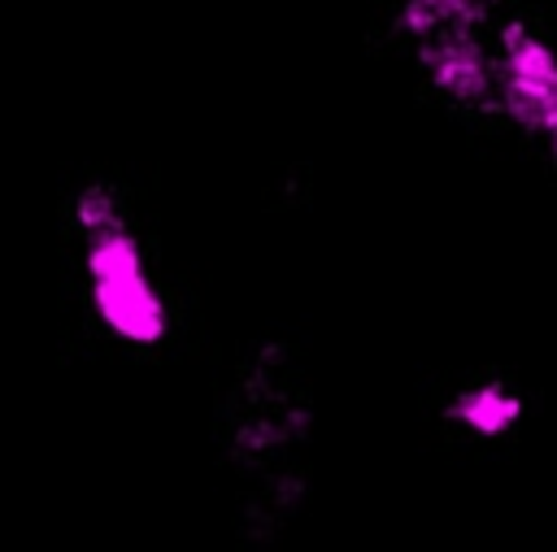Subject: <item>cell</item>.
Instances as JSON below:
<instances>
[{"label": "cell", "mask_w": 557, "mask_h": 552, "mask_svg": "<svg viewBox=\"0 0 557 552\" xmlns=\"http://www.w3.org/2000/svg\"><path fill=\"white\" fill-rule=\"evenodd\" d=\"M74 222L83 235L87 296L100 322L126 343H157L165 335V304L144 265L139 239L109 187H87L74 204Z\"/></svg>", "instance_id": "6da1fadb"}, {"label": "cell", "mask_w": 557, "mask_h": 552, "mask_svg": "<svg viewBox=\"0 0 557 552\" xmlns=\"http://www.w3.org/2000/svg\"><path fill=\"white\" fill-rule=\"evenodd\" d=\"M496 96L518 126L557 139V52L540 35L522 26L500 35Z\"/></svg>", "instance_id": "7a4b0ae2"}, {"label": "cell", "mask_w": 557, "mask_h": 552, "mask_svg": "<svg viewBox=\"0 0 557 552\" xmlns=\"http://www.w3.org/2000/svg\"><path fill=\"white\" fill-rule=\"evenodd\" d=\"M453 413H457L466 426H474V430H483V435H496V430H505V426L518 417V400L505 396V387L483 382V387H470V391L453 404Z\"/></svg>", "instance_id": "3957f363"}]
</instances>
